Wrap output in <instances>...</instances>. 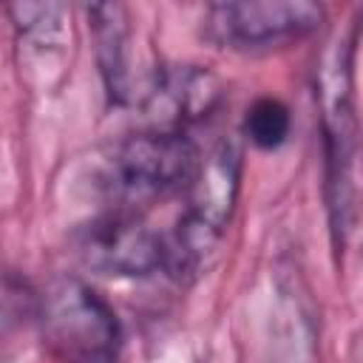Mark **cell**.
Segmentation results:
<instances>
[{"mask_svg": "<svg viewBox=\"0 0 363 363\" xmlns=\"http://www.w3.org/2000/svg\"><path fill=\"white\" fill-rule=\"evenodd\" d=\"M320 133H323V173H326V213L332 244L340 250L352 213V159L357 145L354 113V34H335L318 62L315 77Z\"/></svg>", "mask_w": 363, "mask_h": 363, "instance_id": "1", "label": "cell"}, {"mask_svg": "<svg viewBox=\"0 0 363 363\" xmlns=\"http://www.w3.org/2000/svg\"><path fill=\"white\" fill-rule=\"evenodd\" d=\"M40 332L60 363H116L122 329L108 301L79 278L54 281L40 298Z\"/></svg>", "mask_w": 363, "mask_h": 363, "instance_id": "2", "label": "cell"}, {"mask_svg": "<svg viewBox=\"0 0 363 363\" xmlns=\"http://www.w3.org/2000/svg\"><path fill=\"white\" fill-rule=\"evenodd\" d=\"M201 164L196 142L184 130H142L119 142L108 167V187L133 204L190 187Z\"/></svg>", "mask_w": 363, "mask_h": 363, "instance_id": "3", "label": "cell"}, {"mask_svg": "<svg viewBox=\"0 0 363 363\" xmlns=\"http://www.w3.org/2000/svg\"><path fill=\"white\" fill-rule=\"evenodd\" d=\"M326 11L309 0H241L207 9V37L224 48L258 51L303 40L323 23Z\"/></svg>", "mask_w": 363, "mask_h": 363, "instance_id": "4", "label": "cell"}, {"mask_svg": "<svg viewBox=\"0 0 363 363\" xmlns=\"http://www.w3.org/2000/svg\"><path fill=\"white\" fill-rule=\"evenodd\" d=\"M77 247L82 261L102 275L145 278L164 264V238L125 210L85 224Z\"/></svg>", "mask_w": 363, "mask_h": 363, "instance_id": "5", "label": "cell"}, {"mask_svg": "<svg viewBox=\"0 0 363 363\" xmlns=\"http://www.w3.org/2000/svg\"><path fill=\"white\" fill-rule=\"evenodd\" d=\"M224 99L221 79L201 65H162L145 94L153 130H184L204 122Z\"/></svg>", "mask_w": 363, "mask_h": 363, "instance_id": "6", "label": "cell"}, {"mask_svg": "<svg viewBox=\"0 0 363 363\" xmlns=\"http://www.w3.org/2000/svg\"><path fill=\"white\" fill-rule=\"evenodd\" d=\"M9 17L17 28V68L34 88H48L62 74L71 28L60 3H11Z\"/></svg>", "mask_w": 363, "mask_h": 363, "instance_id": "7", "label": "cell"}, {"mask_svg": "<svg viewBox=\"0 0 363 363\" xmlns=\"http://www.w3.org/2000/svg\"><path fill=\"white\" fill-rule=\"evenodd\" d=\"M241 167L244 153L235 139H221L199 164L190 187H187V210L184 216L196 224L207 227L216 235H224L230 224L238 190H241Z\"/></svg>", "mask_w": 363, "mask_h": 363, "instance_id": "8", "label": "cell"}, {"mask_svg": "<svg viewBox=\"0 0 363 363\" xmlns=\"http://www.w3.org/2000/svg\"><path fill=\"white\" fill-rule=\"evenodd\" d=\"M269 363H318V323L295 269H281L269 315Z\"/></svg>", "mask_w": 363, "mask_h": 363, "instance_id": "9", "label": "cell"}, {"mask_svg": "<svg viewBox=\"0 0 363 363\" xmlns=\"http://www.w3.org/2000/svg\"><path fill=\"white\" fill-rule=\"evenodd\" d=\"M88 26L94 34L99 77L113 105H125L133 96L130 85V20L122 3L85 6Z\"/></svg>", "mask_w": 363, "mask_h": 363, "instance_id": "10", "label": "cell"}, {"mask_svg": "<svg viewBox=\"0 0 363 363\" xmlns=\"http://www.w3.org/2000/svg\"><path fill=\"white\" fill-rule=\"evenodd\" d=\"M218 238L221 235H216L207 227L196 224L193 218L182 216L176 221L173 233L164 238V264H162V269L179 284H193L204 272V267L210 264Z\"/></svg>", "mask_w": 363, "mask_h": 363, "instance_id": "11", "label": "cell"}, {"mask_svg": "<svg viewBox=\"0 0 363 363\" xmlns=\"http://www.w3.org/2000/svg\"><path fill=\"white\" fill-rule=\"evenodd\" d=\"M292 130V113L289 108L275 99V96H261L255 99L241 122V133L250 145H255L258 150H275L286 142Z\"/></svg>", "mask_w": 363, "mask_h": 363, "instance_id": "12", "label": "cell"}]
</instances>
